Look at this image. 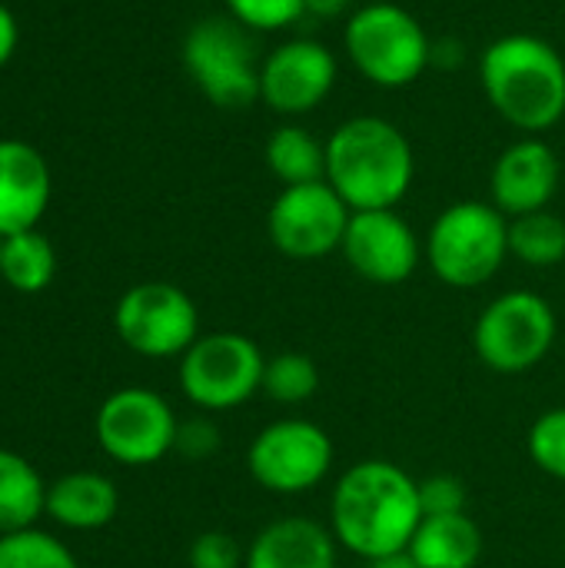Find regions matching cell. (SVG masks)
Segmentation results:
<instances>
[{
    "label": "cell",
    "mask_w": 565,
    "mask_h": 568,
    "mask_svg": "<svg viewBox=\"0 0 565 568\" xmlns=\"http://www.w3.org/2000/svg\"><path fill=\"white\" fill-rule=\"evenodd\" d=\"M420 523V483L390 459H360L330 499L333 539L363 562L406 552Z\"/></svg>",
    "instance_id": "1"
},
{
    "label": "cell",
    "mask_w": 565,
    "mask_h": 568,
    "mask_svg": "<svg viewBox=\"0 0 565 568\" xmlns=\"http://www.w3.org/2000/svg\"><path fill=\"white\" fill-rule=\"evenodd\" d=\"M413 146L383 116H353L326 140V183L356 210H393L413 183Z\"/></svg>",
    "instance_id": "2"
},
{
    "label": "cell",
    "mask_w": 565,
    "mask_h": 568,
    "mask_svg": "<svg viewBox=\"0 0 565 568\" xmlns=\"http://www.w3.org/2000/svg\"><path fill=\"white\" fill-rule=\"evenodd\" d=\"M480 80L503 120L539 133L565 113V60L533 33H506L483 50Z\"/></svg>",
    "instance_id": "3"
},
{
    "label": "cell",
    "mask_w": 565,
    "mask_h": 568,
    "mask_svg": "<svg viewBox=\"0 0 565 568\" xmlns=\"http://www.w3.org/2000/svg\"><path fill=\"white\" fill-rule=\"evenodd\" d=\"M433 273L453 290L490 283L509 256V220L480 200L446 206L426 240Z\"/></svg>",
    "instance_id": "4"
},
{
    "label": "cell",
    "mask_w": 565,
    "mask_h": 568,
    "mask_svg": "<svg viewBox=\"0 0 565 568\" xmlns=\"http://www.w3.org/2000/svg\"><path fill=\"white\" fill-rule=\"evenodd\" d=\"M183 67L203 97L220 110H246L260 100L256 40L233 17H206L183 40Z\"/></svg>",
    "instance_id": "5"
},
{
    "label": "cell",
    "mask_w": 565,
    "mask_h": 568,
    "mask_svg": "<svg viewBox=\"0 0 565 568\" xmlns=\"http://www.w3.org/2000/svg\"><path fill=\"white\" fill-rule=\"evenodd\" d=\"M343 40L356 70L376 87L413 83L433 57L420 20L396 3H370L356 10Z\"/></svg>",
    "instance_id": "6"
},
{
    "label": "cell",
    "mask_w": 565,
    "mask_h": 568,
    "mask_svg": "<svg viewBox=\"0 0 565 568\" xmlns=\"http://www.w3.org/2000/svg\"><path fill=\"white\" fill-rule=\"evenodd\" d=\"M556 343L553 306L529 290L496 296L473 326V349L493 373H526L546 359Z\"/></svg>",
    "instance_id": "7"
},
{
    "label": "cell",
    "mask_w": 565,
    "mask_h": 568,
    "mask_svg": "<svg viewBox=\"0 0 565 568\" xmlns=\"http://www.w3.org/2000/svg\"><path fill=\"white\" fill-rule=\"evenodd\" d=\"M266 356L243 333H210L200 336L180 356V389L200 409H236L253 393H260Z\"/></svg>",
    "instance_id": "8"
},
{
    "label": "cell",
    "mask_w": 565,
    "mask_h": 568,
    "mask_svg": "<svg viewBox=\"0 0 565 568\" xmlns=\"http://www.w3.org/2000/svg\"><path fill=\"white\" fill-rule=\"evenodd\" d=\"M113 329L137 356L170 359L183 356L200 339V313L180 286L140 283L120 296Z\"/></svg>",
    "instance_id": "9"
},
{
    "label": "cell",
    "mask_w": 565,
    "mask_h": 568,
    "mask_svg": "<svg viewBox=\"0 0 565 568\" xmlns=\"http://www.w3.org/2000/svg\"><path fill=\"white\" fill-rule=\"evenodd\" d=\"M256 486L276 496H300L323 483L333 466V443L310 419H276L256 433L246 453Z\"/></svg>",
    "instance_id": "10"
},
{
    "label": "cell",
    "mask_w": 565,
    "mask_h": 568,
    "mask_svg": "<svg viewBox=\"0 0 565 568\" xmlns=\"http://www.w3.org/2000/svg\"><path fill=\"white\" fill-rule=\"evenodd\" d=\"M97 443L123 466H153L176 446V416L170 403L140 386L117 389L97 409Z\"/></svg>",
    "instance_id": "11"
},
{
    "label": "cell",
    "mask_w": 565,
    "mask_h": 568,
    "mask_svg": "<svg viewBox=\"0 0 565 568\" xmlns=\"http://www.w3.org/2000/svg\"><path fill=\"white\" fill-rule=\"evenodd\" d=\"M353 210L326 183L283 186L266 213V233L273 246L290 260H320L343 246Z\"/></svg>",
    "instance_id": "12"
},
{
    "label": "cell",
    "mask_w": 565,
    "mask_h": 568,
    "mask_svg": "<svg viewBox=\"0 0 565 568\" xmlns=\"http://www.w3.org/2000/svg\"><path fill=\"white\" fill-rule=\"evenodd\" d=\"M340 250L346 263L376 286L406 283L420 266V240L396 210H356Z\"/></svg>",
    "instance_id": "13"
},
{
    "label": "cell",
    "mask_w": 565,
    "mask_h": 568,
    "mask_svg": "<svg viewBox=\"0 0 565 568\" xmlns=\"http://www.w3.org/2000/svg\"><path fill=\"white\" fill-rule=\"evenodd\" d=\"M336 83V57L316 40H286L263 60L260 100L276 113L316 110Z\"/></svg>",
    "instance_id": "14"
},
{
    "label": "cell",
    "mask_w": 565,
    "mask_h": 568,
    "mask_svg": "<svg viewBox=\"0 0 565 568\" xmlns=\"http://www.w3.org/2000/svg\"><path fill=\"white\" fill-rule=\"evenodd\" d=\"M559 190V156L549 143L529 136L506 146L493 166V206L513 220L546 210Z\"/></svg>",
    "instance_id": "15"
},
{
    "label": "cell",
    "mask_w": 565,
    "mask_h": 568,
    "mask_svg": "<svg viewBox=\"0 0 565 568\" xmlns=\"http://www.w3.org/2000/svg\"><path fill=\"white\" fill-rule=\"evenodd\" d=\"M50 203V166L23 140H0V236L37 230Z\"/></svg>",
    "instance_id": "16"
},
{
    "label": "cell",
    "mask_w": 565,
    "mask_h": 568,
    "mask_svg": "<svg viewBox=\"0 0 565 568\" xmlns=\"http://www.w3.org/2000/svg\"><path fill=\"white\" fill-rule=\"evenodd\" d=\"M243 568H336V539L316 519L286 516L256 532Z\"/></svg>",
    "instance_id": "17"
},
{
    "label": "cell",
    "mask_w": 565,
    "mask_h": 568,
    "mask_svg": "<svg viewBox=\"0 0 565 568\" xmlns=\"http://www.w3.org/2000/svg\"><path fill=\"white\" fill-rule=\"evenodd\" d=\"M120 509L117 486L100 473H70L47 486V516L63 529L90 532L113 523Z\"/></svg>",
    "instance_id": "18"
},
{
    "label": "cell",
    "mask_w": 565,
    "mask_h": 568,
    "mask_svg": "<svg viewBox=\"0 0 565 568\" xmlns=\"http://www.w3.org/2000/svg\"><path fill=\"white\" fill-rule=\"evenodd\" d=\"M406 552L420 568H476L483 559V529L466 513L423 516Z\"/></svg>",
    "instance_id": "19"
},
{
    "label": "cell",
    "mask_w": 565,
    "mask_h": 568,
    "mask_svg": "<svg viewBox=\"0 0 565 568\" xmlns=\"http://www.w3.org/2000/svg\"><path fill=\"white\" fill-rule=\"evenodd\" d=\"M47 513V486L40 473L17 453L0 449V536L30 529Z\"/></svg>",
    "instance_id": "20"
},
{
    "label": "cell",
    "mask_w": 565,
    "mask_h": 568,
    "mask_svg": "<svg viewBox=\"0 0 565 568\" xmlns=\"http://www.w3.org/2000/svg\"><path fill=\"white\" fill-rule=\"evenodd\" d=\"M266 166L283 186L326 180V143L303 126H280L266 140Z\"/></svg>",
    "instance_id": "21"
},
{
    "label": "cell",
    "mask_w": 565,
    "mask_h": 568,
    "mask_svg": "<svg viewBox=\"0 0 565 568\" xmlns=\"http://www.w3.org/2000/svg\"><path fill=\"white\" fill-rule=\"evenodd\" d=\"M57 273L53 246L43 233L23 230L13 236H3L0 250V280L17 293H40L50 286Z\"/></svg>",
    "instance_id": "22"
},
{
    "label": "cell",
    "mask_w": 565,
    "mask_h": 568,
    "mask_svg": "<svg viewBox=\"0 0 565 568\" xmlns=\"http://www.w3.org/2000/svg\"><path fill=\"white\" fill-rule=\"evenodd\" d=\"M509 253L526 266H556L565 260V220L549 210L509 220Z\"/></svg>",
    "instance_id": "23"
},
{
    "label": "cell",
    "mask_w": 565,
    "mask_h": 568,
    "mask_svg": "<svg viewBox=\"0 0 565 568\" xmlns=\"http://www.w3.org/2000/svg\"><path fill=\"white\" fill-rule=\"evenodd\" d=\"M316 389H320V366L313 356L286 349V353H276L273 359H266L260 393L270 396L273 403L300 406V403L313 399Z\"/></svg>",
    "instance_id": "24"
},
{
    "label": "cell",
    "mask_w": 565,
    "mask_h": 568,
    "mask_svg": "<svg viewBox=\"0 0 565 568\" xmlns=\"http://www.w3.org/2000/svg\"><path fill=\"white\" fill-rule=\"evenodd\" d=\"M0 568H80L73 552L40 529H20L0 536Z\"/></svg>",
    "instance_id": "25"
},
{
    "label": "cell",
    "mask_w": 565,
    "mask_h": 568,
    "mask_svg": "<svg viewBox=\"0 0 565 568\" xmlns=\"http://www.w3.org/2000/svg\"><path fill=\"white\" fill-rule=\"evenodd\" d=\"M529 459L553 479L565 483V406L543 413L526 439Z\"/></svg>",
    "instance_id": "26"
},
{
    "label": "cell",
    "mask_w": 565,
    "mask_h": 568,
    "mask_svg": "<svg viewBox=\"0 0 565 568\" xmlns=\"http://www.w3.org/2000/svg\"><path fill=\"white\" fill-rule=\"evenodd\" d=\"M226 7L250 30H280L303 17V0H226Z\"/></svg>",
    "instance_id": "27"
},
{
    "label": "cell",
    "mask_w": 565,
    "mask_h": 568,
    "mask_svg": "<svg viewBox=\"0 0 565 568\" xmlns=\"http://www.w3.org/2000/svg\"><path fill=\"white\" fill-rule=\"evenodd\" d=\"M246 552L230 532H203L190 546V568H243Z\"/></svg>",
    "instance_id": "28"
},
{
    "label": "cell",
    "mask_w": 565,
    "mask_h": 568,
    "mask_svg": "<svg viewBox=\"0 0 565 568\" xmlns=\"http://www.w3.org/2000/svg\"><path fill=\"white\" fill-rule=\"evenodd\" d=\"M420 506L423 516H453V513H466V486L456 476H430L420 483Z\"/></svg>",
    "instance_id": "29"
},
{
    "label": "cell",
    "mask_w": 565,
    "mask_h": 568,
    "mask_svg": "<svg viewBox=\"0 0 565 568\" xmlns=\"http://www.w3.org/2000/svg\"><path fill=\"white\" fill-rule=\"evenodd\" d=\"M176 453L190 456V459H206L220 449V429L210 419H190L180 423L176 429Z\"/></svg>",
    "instance_id": "30"
},
{
    "label": "cell",
    "mask_w": 565,
    "mask_h": 568,
    "mask_svg": "<svg viewBox=\"0 0 565 568\" xmlns=\"http://www.w3.org/2000/svg\"><path fill=\"white\" fill-rule=\"evenodd\" d=\"M17 50V17L0 3V67L13 57Z\"/></svg>",
    "instance_id": "31"
},
{
    "label": "cell",
    "mask_w": 565,
    "mask_h": 568,
    "mask_svg": "<svg viewBox=\"0 0 565 568\" xmlns=\"http://www.w3.org/2000/svg\"><path fill=\"white\" fill-rule=\"evenodd\" d=\"M350 7V0H303V13L313 17H340Z\"/></svg>",
    "instance_id": "32"
},
{
    "label": "cell",
    "mask_w": 565,
    "mask_h": 568,
    "mask_svg": "<svg viewBox=\"0 0 565 568\" xmlns=\"http://www.w3.org/2000/svg\"><path fill=\"white\" fill-rule=\"evenodd\" d=\"M366 568H420L413 562V556L410 552H396V556H386V559H373V562H366Z\"/></svg>",
    "instance_id": "33"
},
{
    "label": "cell",
    "mask_w": 565,
    "mask_h": 568,
    "mask_svg": "<svg viewBox=\"0 0 565 568\" xmlns=\"http://www.w3.org/2000/svg\"><path fill=\"white\" fill-rule=\"evenodd\" d=\"M0 250H3V236H0Z\"/></svg>",
    "instance_id": "34"
}]
</instances>
